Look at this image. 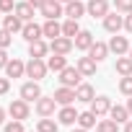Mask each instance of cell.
Wrapping results in <instances>:
<instances>
[{
    "mask_svg": "<svg viewBox=\"0 0 132 132\" xmlns=\"http://www.w3.org/2000/svg\"><path fill=\"white\" fill-rule=\"evenodd\" d=\"M5 65H8V54H5L3 47H0V70H5Z\"/></svg>",
    "mask_w": 132,
    "mask_h": 132,
    "instance_id": "38",
    "label": "cell"
},
{
    "mask_svg": "<svg viewBox=\"0 0 132 132\" xmlns=\"http://www.w3.org/2000/svg\"><path fill=\"white\" fill-rule=\"evenodd\" d=\"M73 132H88V129H83V127H80V129H73Z\"/></svg>",
    "mask_w": 132,
    "mask_h": 132,
    "instance_id": "44",
    "label": "cell"
},
{
    "mask_svg": "<svg viewBox=\"0 0 132 132\" xmlns=\"http://www.w3.org/2000/svg\"><path fill=\"white\" fill-rule=\"evenodd\" d=\"M119 91H122L124 96H132V75H124V78L119 80Z\"/></svg>",
    "mask_w": 132,
    "mask_h": 132,
    "instance_id": "32",
    "label": "cell"
},
{
    "mask_svg": "<svg viewBox=\"0 0 132 132\" xmlns=\"http://www.w3.org/2000/svg\"><path fill=\"white\" fill-rule=\"evenodd\" d=\"M36 129H39V132H57V122L44 117V119H39V127H36Z\"/></svg>",
    "mask_w": 132,
    "mask_h": 132,
    "instance_id": "30",
    "label": "cell"
},
{
    "mask_svg": "<svg viewBox=\"0 0 132 132\" xmlns=\"http://www.w3.org/2000/svg\"><path fill=\"white\" fill-rule=\"evenodd\" d=\"M21 34H23V39L26 42H36V39H42V26H36L34 21H29V23H23V29H21Z\"/></svg>",
    "mask_w": 132,
    "mask_h": 132,
    "instance_id": "9",
    "label": "cell"
},
{
    "mask_svg": "<svg viewBox=\"0 0 132 132\" xmlns=\"http://www.w3.org/2000/svg\"><path fill=\"white\" fill-rule=\"evenodd\" d=\"M96 114L93 111H83V114H78V124L83 127V129H91V127H96Z\"/></svg>",
    "mask_w": 132,
    "mask_h": 132,
    "instance_id": "28",
    "label": "cell"
},
{
    "mask_svg": "<svg viewBox=\"0 0 132 132\" xmlns=\"http://www.w3.org/2000/svg\"><path fill=\"white\" fill-rule=\"evenodd\" d=\"M36 132H39V129H36Z\"/></svg>",
    "mask_w": 132,
    "mask_h": 132,
    "instance_id": "47",
    "label": "cell"
},
{
    "mask_svg": "<svg viewBox=\"0 0 132 132\" xmlns=\"http://www.w3.org/2000/svg\"><path fill=\"white\" fill-rule=\"evenodd\" d=\"M117 73L124 78V75H132V60L129 57H117Z\"/></svg>",
    "mask_w": 132,
    "mask_h": 132,
    "instance_id": "29",
    "label": "cell"
},
{
    "mask_svg": "<svg viewBox=\"0 0 132 132\" xmlns=\"http://www.w3.org/2000/svg\"><path fill=\"white\" fill-rule=\"evenodd\" d=\"M8 111H11V117H13V119L23 122V119H29V101H23V98H16V101H11Z\"/></svg>",
    "mask_w": 132,
    "mask_h": 132,
    "instance_id": "3",
    "label": "cell"
},
{
    "mask_svg": "<svg viewBox=\"0 0 132 132\" xmlns=\"http://www.w3.org/2000/svg\"><path fill=\"white\" fill-rule=\"evenodd\" d=\"M0 11H3V13H13L16 3H13V0H0Z\"/></svg>",
    "mask_w": 132,
    "mask_h": 132,
    "instance_id": "36",
    "label": "cell"
},
{
    "mask_svg": "<svg viewBox=\"0 0 132 132\" xmlns=\"http://www.w3.org/2000/svg\"><path fill=\"white\" fill-rule=\"evenodd\" d=\"M5 73H8V78H21V75L26 73V65L13 57V60H8V65H5Z\"/></svg>",
    "mask_w": 132,
    "mask_h": 132,
    "instance_id": "15",
    "label": "cell"
},
{
    "mask_svg": "<svg viewBox=\"0 0 132 132\" xmlns=\"http://www.w3.org/2000/svg\"><path fill=\"white\" fill-rule=\"evenodd\" d=\"M127 109H129V114H132V98H129V101H127Z\"/></svg>",
    "mask_w": 132,
    "mask_h": 132,
    "instance_id": "43",
    "label": "cell"
},
{
    "mask_svg": "<svg viewBox=\"0 0 132 132\" xmlns=\"http://www.w3.org/2000/svg\"><path fill=\"white\" fill-rule=\"evenodd\" d=\"M86 11H88L93 18H104V16L109 13V3H106V0H88Z\"/></svg>",
    "mask_w": 132,
    "mask_h": 132,
    "instance_id": "8",
    "label": "cell"
},
{
    "mask_svg": "<svg viewBox=\"0 0 132 132\" xmlns=\"http://www.w3.org/2000/svg\"><path fill=\"white\" fill-rule=\"evenodd\" d=\"M124 132H132V122H127V124H124Z\"/></svg>",
    "mask_w": 132,
    "mask_h": 132,
    "instance_id": "42",
    "label": "cell"
},
{
    "mask_svg": "<svg viewBox=\"0 0 132 132\" xmlns=\"http://www.w3.org/2000/svg\"><path fill=\"white\" fill-rule=\"evenodd\" d=\"M42 31H44V36H49V39H57V36H62V26H60L57 21H47V23L42 26Z\"/></svg>",
    "mask_w": 132,
    "mask_h": 132,
    "instance_id": "24",
    "label": "cell"
},
{
    "mask_svg": "<svg viewBox=\"0 0 132 132\" xmlns=\"http://www.w3.org/2000/svg\"><path fill=\"white\" fill-rule=\"evenodd\" d=\"M54 106H57V101H54V96L52 98H36V111H39V117H49V114H54Z\"/></svg>",
    "mask_w": 132,
    "mask_h": 132,
    "instance_id": "10",
    "label": "cell"
},
{
    "mask_svg": "<svg viewBox=\"0 0 132 132\" xmlns=\"http://www.w3.org/2000/svg\"><path fill=\"white\" fill-rule=\"evenodd\" d=\"M57 119H60V124H75L78 122V111L73 106H62L60 114H57Z\"/></svg>",
    "mask_w": 132,
    "mask_h": 132,
    "instance_id": "18",
    "label": "cell"
},
{
    "mask_svg": "<svg viewBox=\"0 0 132 132\" xmlns=\"http://www.w3.org/2000/svg\"><path fill=\"white\" fill-rule=\"evenodd\" d=\"M73 44H75V49H91L93 34H91V31H78V36L73 39Z\"/></svg>",
    "mask_w": 132,
    "mask_h": 132,
    "instance_id": "21",
    "label": "cell"
},
{
    "mask_svg": "<svg viewBox=\"0 0 132 132\" xmlns=\"http://www.w3.org/2000/svg\"><path fill=\"white\" fill-rule=\"evenodd\" d=\"M62 3L60 0H47V3L42 5V16L47 18V21H57V16H62Z\"/></svg>",
    "mask_w": 132,
    "mask_h": 132,
    "instance_id": "4",
    "label": "cell"
},
{
    "mask_svg": "<svg viewBox=\"0 0 132 132\" xmlns=\"http://www.w3.org/2000/svg\"><path fill=\"white\" fill-rule=\"evenodd\" d=\"M60 83L68 86V88H78L80 86V70L78 68H65L60 73Z\"/></svg>",
    "mask_w": 132,
    "mask_h": 132,
    "instance_id": "2",
    "label": "cell"
},
{
    "mask_svg": "<svg viewBox=\"0 0 132 132\" xmlns=\"http://www.w3.org/2000/svg\"><path fill=\"white\" fill-rule=\"evenodd\" d=\"M60 3H70V0H60Z\"/></svg>",
    "mask_w": 132,
    "mask_h": 132,
    "instance_id": "46",
    "label": "cell"
},
{
    "mask_svg": "<svg viewBox=\"0 0 132 132\" xmlns=\"http://www.w3.org/2000/svg\"><path fill=\"white\" fill-rule=\"evenodd\" d=\"M78 31H80V26H78V21H75V18H68V21L62 23V36L75 39V36H78Z\"/></svg>",
    "mask_w": 132,
    "mask_h": 132,
    "instance_id": "27",
    "label": "cell"
},
{
    "mask_svg": "<svg viewBox=\"0 0 132 132\" xmlns=\"http://www.w3.org/2000/svg\"><path fill=\"white\" fill-rule=\"evenodd\" d=\"M109 109H111V104H109V98H106V96H96V98L91 101V111H93L96 117H104Z\"/></svg>",
    "mask_w": 132,
    "mask_h": 132,
    "instance_id": "13",
    "label": "cell"
},
{
    "mask_svg": "<svg viewBox=\"0 0 132 132\" xmlns=\"http://www.w3.org/2000/svg\"><path fill=\"white\" fill-rule=\"evenodd\" d=\"M47 70H49V68H47V62H44L42 57H31V62L26 65V75L34 78V80H42V78L47 75Z\"/></svg>",
    "mask_w": 132,
    "mask_h": 132,
    "instance_id": "1",
    "label": "cell"
},
{
    "mask_svg": "<svg viewBox=\"0 0 132 132\" xmlns=\"http://www.w3.org/2000/svg\"><path fill=\"white\" fill-rule=\"evenodd\" d=\"M96 132H117V122L114 119H101L96 124Z\"/></svg>",
    "mask_w": 132,
    "mask_h": 132,
    "instance_id": "31",
    "label": "cell"
},
{
    "mask_svg": "<svg viewBox=\"0 0 132 132\" xmlns=\"http://www.w3.org/2000/svg\"><path fill=\"white\" fill-rule=\"evenodd\" d=\"M109 49H111L117 57H122V54H127V52H129V44H127V39H124V36H111Z\"/></svg>",
    "mask_w": 132,
    "mask_h": 132,
    "instance_id": "12",
    "label": "cell"
},
{
    "mask_svg": "<svg viewBox=\"0 0 132 132\" xmlns=\"http://www.w3.org/2000/svg\"><path fill=\"white\" fill-rule=\"evenodd\" d=\"M124 26V21H122V16H117V13H106L104 16V29L106 31H111V34H117L119 29Z\"/></svg>",
    "mask_w": 132,
    "mask_h": 132,
    "instance_id": "11",
    "label": "cell"
},
{
    "mask_svg": "<svg viewBox=\"0 0 132 132\" xmlns=\"http://www.w3.org/2000/svg\"><path fill=\"white\" fill-rule=\"evenodd\" d=\"M3 29H5V31H11V34H16V31H21V29H23V21H21L16 13H8V16H5V21H3Z\"/></svg>",
    "mask_w": 132,
    "mask_h": 132,
    "instance_id": "20",
    "label": "cell"
},
{
    "mask_svg": "<svg viewBox=\"0 0 132 132\" xmlns=\"http://www.w3.org/2000/svg\"><path fill=\"white\" fill-rule=\"evenodd\" d=\"M73 47H75V44H73L70 36H57V39H52V44H49V49H52L54 54H68Z\"/></svg>",
    "mask_w": 132,
    "mask_h": 132,
    "instance_id": "7",
    "label": "cell"
},
{
    "mask_svg": "<svg viewBox=\"0 0 132 132\" xmlns=\"http://www.w3.org/2000/svg\"><path fill=\"white\" fill-rule=\"evenodd\" d=\"M88 54H91L96 62H101V60H106V54H109V44H104V42H93L91 49H88Z\"/></svg>",
    "mask_w": 132,
    "mask_h": 132,
    "instance_id": "17",
    "label": "cell"
},
{
    "mask_svg": "<svg viewBox=\"0 0 132 132\" xmlns=\"http://www.w3.org/2000/svg\"><path fill=\"white\" fill-rule=\"evenodd\" d=\"M129 60H132V47H129Z\"/></svg>",
    "mask_w": 132,
    "mask_h": 132,
    "instance_id": "45",
    "label": "cell"
},
{
    "mask_svg": "<svg viewBox=\"0 0 132 132\" xmlns=\"http://www.w3.org/2000/svg\"><path fill=\"white\" fill-rule=\"evenodd\" d=\"M11 36H13L11 31H5V29H0V47H3V49H8V47H11V42H13Z\"/></svg>",
    "mask_w": 132,
    "mask_h": 132,
    "instance_id": "33",
    "label": "cell"
},
{
    "mask_svg": "<svg viewBox=\"0 0 132 132\" xmlns=\"http://www.w3.org/2000/svg\"><path fill=\"white\" fill-rule=\"evenodd\" d=\"M75 68L80 70V75H96V60L88 54V57H80Z\"/></svg>",
    "mask_w": 132,
    "mask_h": 132,
    "instance_id": "14",
    "label": "cell"
},
{
    "mask_svg": "<svg viewBox=\"0 0 132 132\" xmlns=\"http://www.w3.org/2000/svg\"><path fill=\"white\" fill-rule=\"evenodd\" d=\"M47 52H49V47H47L42 39H36V42H29V54H31V57H44Z\"/></svg>",
    "mask_w": 132,
    "mask_h": 132,
    "instance_id": "25",
    "label": "cell"
},
{
    "mask_svg": "<svg viewBox=\"0 0 132 132\" xmlns=\"http://www.w3.org/2000/svg\"><path fill=\"white\" fill-rule=\"evenodd\" d=\"M124 29H127V31H129V34H132V13H129V16H127V18H124Z\"/></svg>",
    "mask_w": 132,
    "mask_h": 132,
    "instance_id": "39",
    "label": "cell"
},
{
    "mask_svg": "<svg viewBox=\"0 0 132 132\" xmlns=\"http://www.w3.org/2000/svg\"><path fill=\"white\" fill-rule=\"evenodd\" d=\"M65 13H68V18H75V21H78V18H80L83 13H88V11H86V5L80 3V0H70V3L65 5Z\"/></svg>",
    "mask_w": 132,
    "mask_h": 132,
    "instance_id": "16",
    "label": "cell"
},
{
    "mask_svg": "<svg viewBox=\"0 0 132 132\" xmlns=\"http://www.w3.org/2000/svg\"><path fill=\"white\" fill-rule=\"evenodd\" d=\"M117 11H124V13H132V0H114Z\"/></svg>",
    "mask_w": 132,
    "mask_h": 132,
    "instance_id": "34",
    "label": "cell"
},
{
    "mask_svg": "<svg viewBox=\"0 0 132 132\" xmlns=\"http://www.w3.org/2000/svg\"><path fill=\"white\" fill-rule=\"evenodd\" d=\"M109 114H111V119H114L117 124H119V122H129V109H127V106H111Z\"/></svg>",
    "mask_w": 132,
    "mask_h": 132,
    "instance_id": "26",
    "label": "cell"
},
{
    "mask_svg": "<svg viewBox=\"0 0 132 132\" xmlns=\"http://www.w3.org/2000/svg\"><path fill=\"white\" fill-rule=\"evenodd\" d=\"M21 98L23 101H36L42 98V88H39V80H29L21 86Z\"/></svg>",
    "mask_w": 132,
    "mask_h": 132,
    "instance_id": "5",
    "label": "cell"
},
{
    "mask_svg": "<svg viewBox=\"0 0 132 132\" xmlns=\"http://www.w3.org/2000/svg\"><path fill=\"white\" fill-rule=\"evenodd\" d=\"M47 68L54 70V73H62L65 68H68V60H65V54H54V52H52V57H49V62H47Z\"/></svg>",
    "mask_w": 132,
    "mask_h": 132,
    "instance_id": "23",
    "label": "cell"
},
{
    "mask_svg": "<svg viewBox=\"0 0 132 132\" xmlns=\"http://www.w3.org/2000/svg\"><path fill=\"white\" fill-rule=\"evenodd\" d=\"M29 3H31V5H34V8H42V5H44V3H47V0H29Z\"/></svg>",
    "mask_w": 132,
    "mask_h": 132,
    "instance_id": "40",
    "label": "cell"
},
{
    "mask_svg": "<svg viewBox=\"0 0 132 132\" xmlns=\"http://www.w3.org/2000/svg\"><path fill=\"white\" fill-rule=\"evenodd\" d=\"M75 96H78V101H93L96 98V91H93V86H88V83H80L78 88H75Z\"/></svg>",
    "mask_w": 132,
    "mask_h": 132,
    "instance_id": "22",
    "label": "cell"
},
{
    "mask_svg": "<svg viewBox=\"0 0 132 132\" xmlns=\"http://www.w3.org/2000/svg\"><path fill=\"white\" fill-rule=\"evenodd\" d=\"M13 13H16V16H18L23 23H29V21L34 18V5H31V3H18Z\"/></svg>",
    "mask_w": 132,
    "mask_h": 132,
    "instance_id": "19",
    "label": "cell"
},
{
    "mask_svg": "<svg viewBox=\"0 0 132 132\" xmlns=\"http://www.w3.org/2000/svg\"><path fill=\"white\" fill-rule=\"evenodd\" d=\"M54 101H57V104H62V106H70L73 101H78V96H75V88H68V86L57 88V91H54Z\"/></svg>",
    "mask_w": 132,
    "mask_h": 132,
    "instance_id": "6",
    "label": "cell"
},
{
    "mask_svg": "<svg viewBox=\"0 0 132 132\" xmlns=\"http://www.w3.org/2000/svg\"><path fill=\"white\" fill-rule=\"evenodd\" d=\"M3 122H5V109L0 106V124H3Z\"/></svg>",
    "mask_w": 132,
    "mask_h": 132,
    "instance_id": "41",
    "label": "cell"
},
{
    "mask_svg": "<svg viewBox=\"0 0 132 132\" xmlns=\"http://www.w3.org/2000/svg\"><path fill=\"white\" fill-rule=\"evenodd\" d=\"M5 132H23V124H21L18 119H13V122L5 124Z\"/></svg>",
    "mask_w": 132,
    "mask_h": 132,
    "instance_id": "35",
    "label": "cell"
},
{
    "mask_svg": "<svg viewBox=\"0 0 132 132\" xmlns=\"http://www.w3.org/2000/svg\"><path fill=\"white\" fill-rule=\"evenodd\" d=\"M8 88H11V80H8V78H0V96L8 93Z\"/></svg>",
    "mask_w": 132,
    "mask_h": 132,
    "instance_id": "37",
    "label": "cell"
}]
</instances>
